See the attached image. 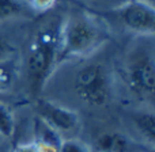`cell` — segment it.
Instances as JSON below:
<instances>
[{
	"label": "cell",
	"instance_id": "1",
	"mask_svg": "<svg viewBox=\"0 0 155 152\" xmlns=\"http://www.w3.org/2000/svg\"><path fill=\"white\" fill-rule=\"evenodd\" d=\"M109 41V30L101 16L87 11H72L64 16L60 26L59 63L86 59Z\"/></svg>",
	"mask_w": 155,
	"mask_h": 152
},
{
	"label": "cell",
	"instance_id": "2",
	"mask_svg": "<svg viewBox=\"0 0 155 152\" xmlns=\"http://www.w3.org/2000/svg\"><path fill=\"white\" fill-rule=\"evenodd\" d=\"M61 16H49L33 34L26 53V76L34 95L42 91L59 63Z\"/></svg>",
	"mask_w": 155,
	"mask_h": 152
},
{
	"label": "cell",
	"instance_id": "3",
	"mask_svg": "<svg viewBox=\"0 0 155 152\" xmlns=\"http://www.w3.org/2000/svg\"><path fill=\"white\" fill-rule=\"evenodd\" d=\"M125 82L129 91L140 101L151 102L155 91V60L153 49L139 45L125 61Z\"/></svg>",
	"mask_w": 155,
	"mask_h": 152
},
{
	"label": "cell",
	"instance_id": "4",
	"mask_svg": "<svg viewBox=\"0 0 155 152\" xmlns=\"http://www.w3.org/2000/svg\"><path fill=\"white\" fill-rule=\"evenodd\" d=\"M78 98L93 107L105 106L113 94V80L104 64L91 63L82 67L74 79Z\"/></svg>",
	"mask_w": 155,
	"mask_h": 152
},
{
	"label": "cell",
	"instance_id": "5",
	"mask_svg": "<svg viewBox=\"0 0 155 152\" xmlns=\"http://www.w3.org/2000/svg\"><path fill=\"white\" fill-rule=\"evenodd\" d=\"M110 11L128 31L143 38L154 35L155 8L151 3L143 0H125Z\"/></svg>",
	"mask_w": 155,
	"mask_h": 152
},
{
	"label": "cell",
	"instance_id": "6",
	"mask_svg": "<svg viewBox=\"0 0 155 152\" xmlns=\"http://www.w3.org/2000/svg\"><path fill=\"white\" fill-rule=\"evenodd\" d=\"M38 118L57 131L60 134L64 132H74L80 124V118L76 112L70 107L52 102L49 99H38L35 105Z\"/></svg>",
	"mask_w": 155,
	"mask_h": 152
},
{
	"label": "cell",
	"instance_id": "7",
	"mask_svg": "<svg viewBox=\"0 0 155 152\" xmlns=\"http://www.w3.org/2000/svg\"><path fill=\"white\" fill-rule=\"evenodd\" d=\"M98 150L107 152H148L154 148L148 147L143 141L132 139L128 134L109 132L98 139Z\"/></svg>",
	"mask_w": 155,
	"mask_h": 152
},
{
	"label": "cell",
	"instance_id": "8",
	"mask_svg": "<svg viewBox=\"0 0 155 152\" xmlns=\"http://www.w3.org/2000/svg\"><path fill=\"white\" fill-rule=\"evenodd\" d=\"M34 136L40 152H57L63 141L61 134L38 117L34 121Z\"/></svg>",
	"mask_w": 155,
	"mask_h": 152
},
{
	"label": "cell",
	"instance_id": "9",
	"mask_svg": "<svg viewBox=\"0 0 155 152\" xmlns=\"http://www.w3.org/2000/svg\"><path fill=\"white\" fill-rule=\"evenodd\" d=\"M132 122L142 141L148 147L154 148L155 143V115L153 112H137L132 115Z\"/></svg>",
	"mask_w": 155,
	"mask_h": 152
},
{
	"label": "cell",
	"instance_id": "10",
	"mask_svg": "<svg viewBox=\"0 0 155 152\" xmlns=\"http://www.w3.org/2000/svg\"><path fill=\"white\" fill-rule=\"evenodd\" d=\"M26 14L25 0H0V22Z\"/></svg>",
	"mask_w": 155,
	"mask_h": 152
},
{
	"label": "cell",
	"instance_id": "11",
	"mask_svg": "<svg viewBox=\"0 0 155 152\" xmlns=\"http://www.w3.org/2000/svg\"><path fill=\"white\" fill-rule=\"evenodd\" d=\"M15 131V120L14 114L7 105L0 102V136L11 137Z\"/></svg>",
	"mask_w": 155,
	"mask_h": 152
},
{
	"label": "cell",
	"instance_id": "12",
	"mask_svg": "<svg viewBox=\"0 0 155 152\" xmlns=\"http://www.w3.org/2000/svg\"><path fill=\"white\" fill-rule=\"evenodd\" d=\"M15 82V67L12 60L0 61V94L8 91Z\"/></svg>",
	"mask_w": 155,
	"mask_h": 152
},
{
	"label": "cell",
	"instance_id": "13",
	"mask_svg": "<svg viewBox=\"0 0 155 152\" xmlns=\"http://www.w3.org/2000/svg\"><path fill=\"white\" fill-rule=\"evenodd\" d=\"M57 152H91L90 147L78 139L63 140Z\"/></svg>",
	"mask_w": 155,
	"mask_h": 152
},
{
	"label": "cell",
	"instance_id": "14",
	"mask_svg": "<svg viewBox=\"0 0 155 152\" xmlns=\"http://www.w3.org/2000/svg\"><path fill=\"white\" fill-rule=\"evenodd\" d=\"M15 48L14 45L7 40V37L0 34V61H7V60L14 59Z\"/></svg>",
	"mask_w": 155,
	"mask_h": 152
},
{
	"label": "cell",
	"instance_id": "15",
	"mask_svg": "<svg viewBox=\"0 0 155 152\" xmlns=\"http://www.w3.org/2000/svg\"><path fill=\"white\" fill-rule=\"evenodd\" d=\"M57 0H29L27 4L31 7V10L38 11V12H46V11L52 10Z\"/></svg>",
	"mask_w": 155,
	"mask_h": 152
},
{
	"label": "cell",
	"instance_id": "16",
	"mask_svg": "<svg viewBox=\"0 0 155 152\" xmlns=\"http://www.w3.org/2000/svg\"><path fill=\"white\" fill-rule=\"evenodd\" d=\"M11 152H40V150H38L37 144L34 141H30V143H22V144L15 145Z\"/></svg>",
	"mask_w": 155,
	"mask_h": 152
},
{
	"label": "cell",
	"instance_id": "17",
	"mask_svg": "<svg viewBox=\"0 0 155 152\" xmlns=\"http://www.w3.org/2000/svg\"><path fill=\"white\" fill-rule=\"evenodd\" d=\"M143 2H147V3H151V4H153L154 0H143Z\"/></svg>",
	"mask_w": 155,
	"mask_h": 152
},
{
	"label": "cell",
	"instance_id": "18",
	"mask_svg": "<svg viewBox=\"0 0 155 152\" xmlns=\"http://www.w3.org/2000/svg\"><path fill=\"white\" fill-rule=\"evenodd\" d=\"M98 152H107V151H102V150H99Z\"/></svg>",
	"mask_w": 155,
	"mask_h": 152
},
{
	"label": "cell",
	"instance_id": "19",
	"mask_svg": "<svg viewBox=\"0 0 155 152\" xmlns=\"http://www.w3.org/2000/svg\"><path fill=\"white\" fill-rule=\"evenodd\" d=\"M25 2H26V3H29V0H25Z\"/></svg>",
	"mask_w": 155,
	"mask_h": 152
},
{
	"label": "cell",
	"instance_id": "20",
	"mask_svg": "<svg viewBox=\"0 0 155 152\" xmlns=\"http://www.w3.org/2000/svg\"><path fill=\"white\" fill-rule=\"evenodd\" d=\"M148 152H154V150H153V151H148Z\"/></svg>",
	"mask_w": 155,
	"mask_h": 152
},
{
	"label": "cell",
	"instance_id": "21",
	"mask_svg": "<svg viewBox=\"0 0 155 152\" xmlns=\"http://www.w3.org/2000/svg\"><path fill=\"white\" fill-rule=\"evenodd\" d=\"M94 2H95V0H94Z\"/></svg>",
	"mask_w": 155,
	"mask_h": 152
}]
</instances>
